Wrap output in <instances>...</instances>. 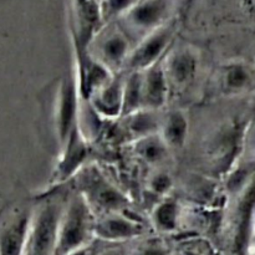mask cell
I'll return each instance as SVG.
<instances>
[{"label":"cell","instance_id":"1","mask_svg":"<svg viewBox=\"0 0 255 255\" xmlns=\"http://www.w3.org/2000/svg\"><path fill=\"white\" fill-rule=\"evenodd\" d=\"M94 212L81 194L65 204L59 226L55 255H72L89 248L95 237Z\"/></svg>","mask_w":255,"mask_h":255},{"label":"cell","instance_id":"2","mask_svg":"<svg viewBox=\"0 0 255 255\" xmlns=\"http://www.w3.org/2000/svg\"><path fill=\"white\" fill-rule=\"evenodd\" d=\"M62 201H47L37 209L30 223L27 241L22 255H55L59 226L64 212Z\"/></svg>","mask_w":255,"mask_h":255},{"label":"cell","instance_id":"3","mask_svg":"<svg viewBox=\"0 0 255 255\" xmlns=\"http://www.w3.org/2000/svg\"><path fill=\"white\" fill-rule=\"evenodd\" d=\"M82 187L81 196L87 202L91 211H100L101 213H119L127 204L125 197L111 187L104 177L97 172L89 171L80 179Z\"/></svg>","mask_w":255,"mask_h":255},{"label":"cell","instance_id":"4","mask_svg":"<svg viewBox=\"0 0 255 255\" xmlns=\"http://www.w3.org/2000/svg\"><path fill=\"white\" fill-rule=\"evenodd\" d=\"M144 228L141 223L119 214H110L96 222L95 237L110 243H121L143 234Z\"/></svg>","mask_w":255,"mask_h":255},{"label":"cell","instance_id":"5","mask_svg":"<svg viewBox=\"0 0 255 255\" xmlns=\"http://www.w3.org/2000/svg\"><path fill=\"white\" fill-rule=\"evenodd\" d=\"M142 74V109L156 110L166 102L168 81L164 70L158 64L144 70Z\"/></svg>","mask_w":255,"mask_h":255},{"label":"cell","instance_id":"6","mask_svg":"<svg viewBox=\"0 0 255 255\" xmlns=\"http://www.w3.org/2000/svg\"><path fill=\"white\" fill-rule=\"evenodd\" d=\"M168 40L169 36L167 34H158L152 36L144 44H142L133 54H129L127 65L134 71H142V70L152 67L162 56L168 44Z\"/></svg>","mask_w":255,"mask_h":255},{"label":"cell","instance_id":"7","mask_svg":"<svg viewBox=\"0 0 255 255\" xmlns=\"http://www.w3.org/2000/svg\"><path fill=\"white\" fill-rule=\"evenodd\" d=\"M31 219L27 214H20L4 231L0 241V255H22L27 241Z\"/></svg>","mask_w":255,"mask_h":255},{"label":"cell","instance_id":"8","mask_svg":"<svg viewBox=\"0 0 255 255\" xmlns=\"http://www.w3.org/2000/svg\"><path fill=\"white\" fill-rule=\"evenodd\" d=\"M125 84L119 79H111L101 89L95 92L94 106L97 112L109 117H115L122 112Z\"/></svg>","mask_w":255,"mask_h":255},{"label":"cell","instance_id":"9","mask_svg":"<svg viewBox=\"0 0 255 255\" xmlns=\"http://www.w3.org/2000/svg\"><path fill=\"white\" fill-rule=\"evenodd\" d=\"M128 44L124 37L119 35L109 37L102 42L100 54H97L96 61L104 65L107 70L121 66L128 60Z\"/></svg>","mask_w":255,"mask_h":255},{"label":"cell","instance_id":"10","mask_svg":"<svg viewBox=\"0 0 255 255\" xmlns=\"http://www.w3.org/2000/svg\"><path fill=\"white\" fill-rule=\"evenodd\" d=\"M193 57L189 54H174L173 56L169 57L167 61V72L166 77L171 81H173L176 85H183L188 82L189 79H192L194 72Z\"/></svg>","mask_w":255,"mask_h":255},{"label":"cell","instance_id":"11","mask_svg":"<svg viewBox=\"0 0 255 255\" xmlns=\"http://www.w3.org/2000/svg\"><path fill=\"white\" fill-rule=\"evenodd\" d=\"M187 121L181 112H172L162 126V139L166 146H181L186 139Z\"/></svg>","mask_w":255,"mask_h":255},{"label":"cell","instance_id":"12","mask_svg":"<svg viewBox=\"0 0 255 255\" xmlns=\"http://www.w3.org/2000/svg\"><path fill=\"white\" fill-rule=\"evenodd\" d=\"M166 143L163 139H157L152 136H147L142 138V141L138 144V153L143 157L146 161L158 162L161 161L166 153Z\"/></svg>","mask_w":255,"mask_h":255},{"label":"cell","instance_id":"13","mask_svg":"<svg viewBox=\"0 0 255 255\" xmlns=\"http://www.w3.org/2000/svg\"><path fill=\"white\" fill-rule=\"evenodd\" d=\"M154 224L163 232L173 231L177 226V207L173 202L162 203L154 212Z\"/></svg>","mask_w":255,"mask_h":255},{"label":"cell","instance_id":"14","mask_svg":"<svg viewBox=\"0 0 255 255\" xmlns=\"http://www.w3.org/2000/svg\"><path fill=\"white\" fill-rule=\"evenodd\" d=\"M163 5L158 1L143 5L134 12V20L141 25H151L161 16Z\"/></svg>","mask_w":255,"mask_h":255},{"label":"cell","instance_id":"15","mask_svg":"<svg viewBox=\"0 0 255 255\" xmlns=\"http://www.w3.org/2000/svg\"><path fill=\"white\" fill-rule=\"evenodd\" d=\"M227 86L231 87V90H237L243 87L244 85L248 84L249 75L243 67H232L228 70V74L226 76Z\"/></svg>","mask_w":255,"mask_h":255},{"label":"cell","instance_id":"16","mask_svg":"<svg viewBox=\"0 0 255 255\" xmlns=\"http://www.w3.org/2000/svg\"><path fill=\"white\" fill-rule=\"evenodd\" d=\"M129 255H171L163 246L158 243H147L133 251Z\"/></svg>","mask_w":255,"mask_h":255},{"label":"cell","instance_id":"17","mask_svg":"<svg viewBox=\"0 0 255 255\" xmlns=\"http://www.w3.org/2000/svg\"><path fill=\"white\" fill-rule=\"evenodd\" d=\"M87 255H90L89 252H87ZM95 255H129V253L121 247H111V248L104 249Z\"/></svg>","mask_w":255,"mask_h":255},{"label":"cell","instance_id":"18","mask_svg":"<svg viewBox=\"0 0 255 255\" xmlns=\"http://www.w3.org/2000/svg\"><path fill=\"white\" fill-rule=\"evenodd\" d=\"M127 4V0H112V5H114V7H124L125 5Z\"/></svg>","mask_w":255,"mask_h":255}]
</instances>
